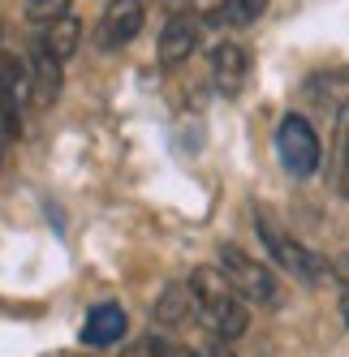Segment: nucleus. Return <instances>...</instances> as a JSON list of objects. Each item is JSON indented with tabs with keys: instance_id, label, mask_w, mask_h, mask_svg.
I'll return each mask as SVG.
<instances>
[{
	"instance_id": "39448f33",
	"label": "nucleus",
	"mask_w": 349,
	"mask_h": 357,
	"mask_svg": "<svg viewBox=\"0 0 349 357\" xmlns=\"http://www.w3.org/2000/svg\"><path fill=\"white\" fill-rule=\"evenodd\" d=\"M142 22H147L142 0H108V9L99 13V26H95V43L104 52H121L126 43L138 39Z\"/></svg>"
},
{
	"instance_id": "ddd939ff",
	"label": "nucleus",
	"mask_w": 349,
	"mask_h": 357,
	"mask_svg": "<svg viewBox=\"0 0 349 357\" xmlns=\"http://www.w3.org/2000/svg\"><path fill=\"white\" fill-rule=\"evenodd\" d=\"M263 9H267V0H220L211 22H216V26L242 31V26H255V22L263 17Z\"/></svg>"
},
{
	"instance_id": "1a4fd4ad",
	"label": "nucleus",
	"mask_w": 349,
	"mask_h": 357,
	"mask_svg": "<svg viewBox=\"0 0 349 357\" xmlns=\"http://www.w3.org/2000/svg\"><path fill=\"white\" fill-rule=\"evenodd\" d=\"M78 43H82V22L73 17V13H65L57 22H43V26H39V52L57 56L61 65L78 52Z\"/></svg>"
},
{
	"instance_id": "f03ea898",
	"label": "nucleus",
	"mask_w": 349,
	"mask_h": 357,
	"mask_svg": "<svg viewBox=\"0 0 349 357\" xmlns=\"http://www.w3.org/2000/svg\"><path fill=\"white\" fill-rule=\"evenodd\" d=\"M255 224H259V237H263V245H267V254H272V263H276V267H285L297 280H306V284H319V280L328 275V263H323L319 254H311L293 233H285V228L272 220L267 211H255Z\"/></svg>"
},
{
	"instance_id": "423d86ee",
	"label": "nucleus",
	"mask_w": 349,
	"mask_h": 357,
	"mask_svg": "<svg viewBox=\"0 0 349 357\" xmlns=\"http://www.w3.org/2000/svg\"><path fill=\"white\" fill-rule=\"evenodd\" d=\"M198 35H203V22H198V13H172L164 22V31H160V65H181L194 56V47H198Z\"/></svg>"
},
{
	"instance_id": "9d476101",
	"label": "nucleus",
	"mask_w": 349,
	"mask_h": 357,
	"mask_svg": "<svg viewBox=\"0 0 349 357\" xmlns=\"http://www.w3.org/2000/svg\"><path fill=\"white\" fill-rule=\"evenodd\" d=\"M194 310H198V293H194V284H190V280H177V284H168V289L160 293L151 319H156L160 327H181Z\"/></svg>"
},
{
	"instance_id": "f257e3e1",
	"label": "nucleus",
	"mask_w": 349,
	"mask_h": 357,
	"mask_svg": "<svg viewBox=\"0 0 349 357\" xmlns=\"http://www.w3.org/2000/svg\"><path fill=\"white\" fill-rule=\"evenodd\" d=\"M190 284L198 293V319H203L211 327L216 340H237L246 336V323H251V314H246V297L233 289V280L224 275V267H198L190 275Z\"/></svg>"
},
{
	"instance_id": "aec40b11",
	"label": "nucleus",
	"mask_w": 349,
	"mask_h": 357,
	"mask_svg": "<svg viewBox=\"0 0 349 357\" xmlns=\"http://www.w3.org/2000/svg\"><path fill=\"white\" fill-rule=\"evenodd\" d=\"M341 271H345V275H349V254H345V259H341Z\"/></svg>"
},
{
	"instance_id": "0eeeda50",
	"label": "nucleus",
	"mask_w": 349,
	"mask_h": 357,
	"mask_svg": "<svg viewBox=\"0 0 349 357\" xmlns=\"http://www.w3.org/2000/svg\"><path fill=\"white\" fill-rule=\"evenodd\" d=\"M246 78H251V52H246L242 43L224 39L211 47V82L220 95H237L246 86Z\"/></svg>"
},
{
	"instance_id": "7ed1b4c3",
	"label": "nucleus",
	"mask_w": 349,
	"mask_h": 357,
	"mask_svg": "<svg viewBox=\"0 0 349 357\" xmlns=\"http://www.w3.org/2000/svg\"><path fill=\"white\" fill-rule=\"evenodd\" d=\"M276 155L285 164L289 176H315L319 164H323V142L315 134V125L306 116H297L289 112L281 121V130H276Z\"/></svg>"
},
{
	"instance_id": "a211bd4d",
	"label": "nucleus",
	"mask_w": 349,
	"mask_h": 357,
	"mask_svg": "<svg viewBox=\"0 0 349 357\" xmlns=\"http://www.w3.org/2000/svg\"><path fill=\"white\" fill-rule=\"evenodd\" d=\"M341 194L349 198V151H345V155H341Z\"/></svg>"
},
{
	"instance_id": "9b49d317",
	"label": "nucleus",
	"mask_w": 349,
	"mask_h": 357,
	"mask_svg": "<svg viewBox=\"0 0 349 357\" xmlns=\"http://www.w3.org/2000/svg\"><path fill=\"white\" fill-rule=\"evenodd\" d=\"M35 95V82H31V65L13 56V52H0V99H9V104L27 108Z\"/></svg>"
},
{
	"instance_id": "f3484780",
	"label": "nucleus",
	"mask_w": 349,
	"mask_h": 357,
	"mask_svg": "<svg viewBox=\"0 0 349 357\" xmlns=\"http://www.w3.org/2000/svg\"><path fill=\"white\" fill-rule=\"evenodd\" d=\"M207 357H237V353L229 349V340H216V344L207 349Z\"/></svg>"
},
{
	"instance_id": "20e7f679",
	"label": "nucleus",
	"mask_w": 349,
	"mask_h": 357,
	"mask_svg": "<svg viewBox=\"0 0 349 357\" xmlns=\"http://www.w3.org/2000/svg\"><path fill=\"white\" fill-rule=\"evenodd\" d=\"M220 267L246 301H255V305H276L281 301V284H276V275H272V267L251 259L242 245H220Z\"/></svg>"
},
{
	"instance_id": "dca6fc26",
	"label": "nucleus",
	"mask_w": 349,
	"mask_h": 357,
	"mask_svg": "<svg viewBox=\"0 0 349 357\" xmlns=\"http://www.w3.org/2000/svg\"><path fill=\"white\" fill-rule=\"evenodd\" d=\"M160 357H207L203 349H186V344H160Z\"/></svg>"
},
{
	"instance_id": "412c9836",
	"label": "nucleus",
	"mask_w": 349,
	"mask_h": 357,
	"mask_svg": "<svg viewBox=\"0 0 349 357\" xmlns=\"http://www.w3.org/2000/svg\"><path fill=\"white\" fill-rule=\"evenodd\" d=\"M0 151H5V138H0Z\"/></svg>"
},
{
	"instance_id": "6e6552de",
	"label": "nucleus",
	"mask_w": 349,
	"mask_h": 357,
	"mask_svg": "<svg viewBox=\"0 0 349 357\" xmlns=\"http://www.w3.org/2000/svg\"><path fill=\"white\" fill-rule=\"evenodd\" d=\"M126 331H130L126 310H121V305H112V301H99L95 310L87 314L82 340H87L91 349H108V344H121V340H126Z\"/></svg>"
},
{
	"instance_id": "6ab92c4d",
	"label": "nucleus",
	"mask_w": 349,
	"mask_h": 357,
	"mask_svg": "<svg viewBox=\"0 0 349 357\" xmlns=\"http://www.w3.org/2000/svg\"><path fill=\"white\" fill-rule=\"evenodd\" d=\"M341 319H345V327H349V289H345V297H341Z\"/></svg>"
},
{
	"instance_id": "4468645a",
	"label": "nucleus",
	"mask_w": 349,
	"mask_h": 357,
	"mask_svg": "<svg viewBox=\"0 0 349 357\" xmlns=\"http://www.w3.org/2000/svg\"><path fill=\"white\" fill-rule=\"evenodd\" d=\"M73 9V0H27V13H31V22H57V17H65Z\"/></svg>"
},
{
	"instance_id": "f8f14e48",
	"label": "nucleus",
	"mask_w": 349,
	"mask_h": 357,
	"mask_svg": "<svg viewBox=\"0 0 349 357\" xmlns=\"http://www.w3.org/2000/svg\"><path fill=\"white\" fill-rule=\"evenodd\" d=\"M31 82H35V104L47 108V104H57V95H61V61L57 56H47V52H35L31 61Z\"/></svg>"
},
{
	"instance_id": "2eb2a0df",
	"label": "nucleus",
	"mask_w": 349,
	"mask_h": 357,
	"mask_svg": "<svg viewBox=\"0 0 349 357\" xmlns=\"http://www.w3.org/2000/svg\"><path fill=\"white\" fill-rule=\"evenodd\" d=\"M17 134H22V108L9 104V99H0V138L17 142Z\"/></svg>"
}]
</instances>
